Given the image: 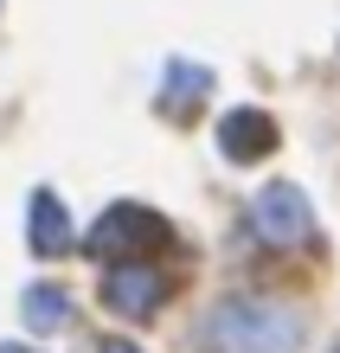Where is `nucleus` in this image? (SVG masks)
<instances>
[{"mask_svg":"<svg viewBox=\"0 0 340 353\" xmlns=\"http://www.w3.org/2000/svg\"><path fill=\"white\" fill-rule=\"evenodd\" d=\"M206 90H212V71L193 65V58H174L167 77H161V110L167 116H193L199 103H206Z\"/></svg>","mask_w":340,"mask_h":353,"instance_id":"0eeeda50","label":"nucleus"},{"mask_svg":"<svg viewBox=\"0 0 340 353\" xmlns=\"http://www.w3.org/2000/svg\"><path fill=\"white\" fill-rule=\"evenodd\" d=\"M167 289H174V283H167L154 263H141V257H129V263H110V270H103V308H116V315H129V321L161 315Z\"/></svg>","mask_w":340,"mask_h":353,"instance_id":"20e7f679","label":"nucleus"},{"mask_svg":"<svg viewBox=\"0 0 340 353\" xmlns=\"http://www.w3.org/2000/svg\"><path fill=\"white\" fill-rule=\"evenodd\" d=\"M219 148H225V161H263L270 148H276V122H270V110H250V103H238V110H225L219 116Z\"/></svg>","mask_w":340,"mask_h":353,"instance_id":"39448f33","label":"nucleus"},{"mask_svg":"<svg viewBox=\"0 0 340 353\" xmlns=\"http://www.w3.org/2000/svg\"><path fill=\"white\" fill-rule=\"evenodd\" d=\"M174 238V225H167L161 212H148V205H110L97 225H90V244L83 251H97V257H141V251H154V244Z\"/></svg>","mask_w":340,"mask_h":353,"instance_id":"7ed1b4c3","label":"nucleus"},{"mask_svg":"<svg viewBox=\"0 0 340 353\" xmlns=\"http://www.w3.org/2000/svg\"><path fill=\"white\" fill-rule=\"evenodd\" d=\"M0 353H39V347H0Z\"/></svg>","mask_w":340,"mask_h":353,"instance_id":"9d476101","label":"nucleus"},{"mask_svg":"<svg viewBox=\"0 0 340 353\" xmlns=\"http://www.w3.org/2000/svg\"><path fill=\"white\" fill-rule=\"evenodd\" d=\"M26 244L39 257H65L71 251V219H65V205H58V193H46V186H39L32 193V205H26Z\"/></svg>","mask_w":340,"mask_h":353,"instance_id":"423d86ee","label":"nucleus"},{"mask_svg":"<svg viewBox=\"0 0 340 353\" xmlns=\"http://www.w3.org/2000/svg\"><path fill=\"white\" fill-rule=\"evenodd\" d=\"M103 353H141V347H129V341H110V347H103Z\"/></svg>","mask_w":340,"mask_h":353,"instance_id":"1a4fd4ad","label":"nucleus"},{"mask_svg":"<svg viewBox=\"0 0 340 353\" xmlns=\"http://www.w3.org/2000/svg\"><path fill=\"white\" fill-rule=\"evenodd\" d=\"M250 225H257V238L276 244V251H295V244H308L314 238V205L302 186H289V180H270L257 199H250Z\"/></svg>","mask_w":340,"mask_h":353,"instance_id":"f03ea898","label":"nucleus"},{"mask_svg":"<svg viewBox=\"0 0 340 353\" xmlns=\"http://www.w3.org/2000/svg\"><path fill=\"white\" fill-rule=\"evenodd\" d=\"M19 315H26V327H39V334H46V327H65L71 321V296L58 283H32L26 302H19Z\"/></svg>","mask_w":340,"mask_h":353,"instance_id":"6e6552de","label":"nucleus"},{"mask_svg":"<svg viewBox=\"0 0 340 353\" xmlns=\"http://www.w3.org/2000/svg\"><path fill=\"white\" fill-rule=\"evenodd\" d=\"M334 353H340V347H334Z\"/></svg>","mask_w":340,"mask_h":353,"instance_id":"9b49d317","label":"nucleus"},{"mask_svg":"<svg viewBox=\"0 0 340 353\" xmlns=\"http://www.w3.org/2000/svg\"><path fill=\"white\" fill-rule=\"evenodd\" d=\"M302 341H308V315L276 296H225L199 321L206 353H295Z\"/></svg>","mask_w":340,"mask_h":353,"instance_id":"f257e3e1","label":"nucleus"}]
</instances>
